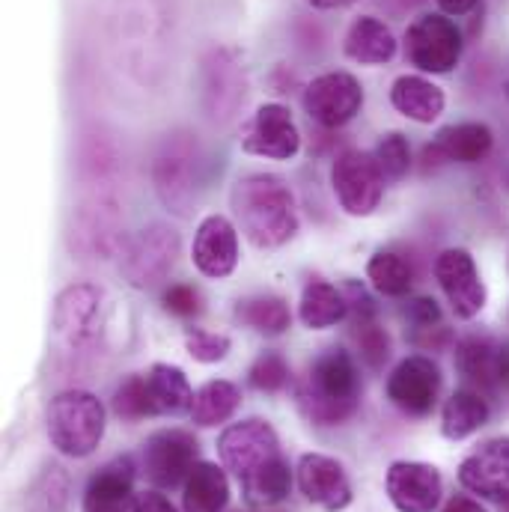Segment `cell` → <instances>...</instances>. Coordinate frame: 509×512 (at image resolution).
<instances>
[{"label": "cell", "mask_w": 509, "mask_h": 512, "mask_svg": "<svg viewBox=\"0 0 509 512\" xmlns=\"http://www.w3.org/2000/svg\"><path fill=\"white\" fill-rule=\"evenodd\" d=\"M218 453L251 507H274L286 501L292 474L280 453L277 432L265 420L251 417L227 426L218 438Z\"/></svg>", "instance_id": "1"}, {"label": "cell", "mask_w": 509, "mask_h": 512, "mask_svg": "<svg viewBox=\"0 0 509 512\" xmlns=\"http://www.w3.org/2000/svg\"><path fill=\"white\" fill-rule=\"evenodd\" d=\"M233 215L256 248H280L298 233V212L289 185L274 173L242 176L230 191Z\"/></svg>", "instance_id": "2"}, {"label": "cell", "mask_w": 509, "mask_h": 512, "mask_svg": "<svg viewBox=\"0 0 509 512\" xmlns=\"http://www.w3.org/2000/svg\"><path fill=\"white\" fill-rule=\"evenodd\" d=\"M361 402V379L349 352L328 349L310 367L307 382L298 387V408L319 426H337L355 414Z\"/></svg>", "instance_id": "3"}, {"label": "cell", "mask_w": 509, "mask_h": 512, "mask_svg": "<svg viewBox=\"0 0 509 512\" xmlns=\"http://www.w3.org/2000/svg\"><path fill=\"white\" fill-rule=\"evenodd\" d=\"M48 438L57 453L84 459L105 438V405L87 390H63L48 405Z\"/></svg>", "instance_id": "4"}, {"label": "cell", "mask_w": 509, "mask_h": 512, "mask_svg": "<svg viewBox=\"0 0 509 512\" xmlns=\"http://www.w3.org/2000/svg\"><path fill=\"white\" fill-rule=\"evenodd\" d=\"M462 45L465 42H462V30L456 27V21L438 12H426L414 18L405 30V57L420 72L444 75L456 69L462 60Z\"/></svg>", "instance_id": "5"}, {"label": "cell", "mask_w": 509, "mask_h": 512, "mask_svg": "<svg viewBox=\"0 0 509 512\" xmlns=\"http://www.w3.org/2000/svg\"><path fill=\"white\" fill-rule=\"evenodd\" d=\"M200 96L203 111L215 123H227L236 117V111L248 99V72L245 63L233 48H212L203 57V75H200Z\"/></svg>", "instance_id": "6"}, {"label": "cell", "mask_w": 509, "mask_h": 512, "mask_svg": "<svg viewBox=\"0 0 509 512\" xmlns=\"http://www.w3.org/2000/svg\"><path fill=\"white\" fill-rule=\"evenodd\" d=\"M331 185L346 215L367 218L379 209L384 194V176L370 152L346 149L331 167Z\"/></svg>", "instance_id": "7"}, {"label": "cell", "mask_w": 509, "mask_h": 512, "mask_svg": "<svg viewBox=\"0 0 509 512\" xmlns=\"http://www.w3.org/2000/svg\"><path fill=\"white\" fill-rule=\"evenodd\" d=\"M179 256V233L167 224H149L131 236L123 251V274L131 286L152 289L158 286L176 265Z\"/></svg>", "instance_id": "8"}, {"label": "cell", "mask_w": 509, "mask_h": 512, "mask_svg": "<svg viewBox=\"0 0 509 512\" xmlns=\"http://www.w3.org/2000/svg\"><path fill=\"white\" fill-rule=\"evenodd\" d=\"M197 465V441L182 429L155 432L140 453V471L155 489H176Z\"/></svg>", "instance_id": "9"}, {"label": "cell", "mask_w": 509, "mask_h": 512, "mask_svg": "<svg viewBox=\"0 0 509 512\" xmlns=\"http://www.w3.org/2000/svg\"><path fill=\"white\" fill-rule=\"evenodd\" d=\"M364 108V87L349 72H328L307 84L304 90V111L313 123L325 128L346 126Z\"/></svg>", "instance_id": "10"}, {"label": "cell", "mask_w": 509, "mask_h": 512, "mask_svg": "<svg viewBox=\"0 0 509 512\" xmlns=\"http://www.w3.org/2000/svg\"><path fill=\"white\" fill-rule=\"evenodd\" d=\"M197 164H200L197 149L191 146V140H182V137H167V143L155 155V164H152L155 191L161 203L179 215L191 209L194 188H197Z\"/></svg>", "instance_id": "11"}, {"label": "cell", "mask_w": 509, "mask_h": 512, "mask_svg": "<svg viewBox=\"0 0 509 512\" xmlns=\"http://www.w3.org/2000/svg\"><path fill=\"white\" fill-rule=\"evenodd\" d=\"M441 393V370L432 358L411 355L405 358L387 379V399L411 414V417H426Z\"/></svg>", "instance_id": "12"}, {"label": "cell", "mask_w": 509, "mask_h": 512, "mask_svg": "<svg viewBox=\"0 0 509 512\" xmlns=\"http://www.w3.org/2000/svg\"><path fill=\"white\" fill-rule=\"evenodd\" d=\"M435 277L456 313V319H474L486 307V286L477 274L474 256L462 248H450L435 259Z\"/></svg>", "instance_id": "13"}, {"label": "cell", "mask_w": 509, "mask_h": 512, "mask_svg": "<svg viewBox=\"0 0 509 512\" xmlns=\"http://www.w3.org/2000/svg\"><path fill=\"white\" fill-rule=\"evenodd\" d=\"M242 149L251 155L274 158V161H289L301 149V134L292 123L289 108L283 105H262L248 120L242 131Z\"/></svg>", "instance_id": "14"}, {"label": "cell", "mask_w": 509, "mask_h": 512, "mask_svg": "<svg viewBox=\"0 0 509 512\" xmlns=\"http://www.w3.org/2000/svg\"><path fill=\"white\" fill-rule=\"evenodd\" d=\"M387 498L399 512H435L441 504V474L426 462H393L384 480Z\"/></svg>", "instance_id": "15"}, {"label": "cell", "mask_w": 509, "mask_h": 512, "mask_svg": "<svg viewBox=\"0 0 509 512\" xmlns=\"http://www.w3.org/2000/svg\"><path fill=\"white\" fill-rule=\"evenodd\" d=\"M459 483L480 498L509 504V438H492L480 444L459 465Z\"/></svg>", "instance_id": "16"}, {"label": "cell", "mask_w": 509, "mask_h": 512, "mask_svg": "<svg viewBox=\"0 0 509 512\" xmlns=\"http://www.w3.org/2000/svg\"><path fill=\"white\" fill-rule=\"evenodd\" d=\"M298 489L301 495L325 512H340L352 504V483L343 465L331 456L307 453L298 462Z\"/></svg>", "instance_id": "17"}, {"label": "cell", "mask_w": 509, "mask_h": 512, "mask_svg": "<svg viewBox=\"0 0 509 512\" xmlns=\"http://www.w3.org/2000/svg\"><path fill=\"white\" fill-rule=\"evenodd\" d=\"M191 259H194L197 271L206 274V277H227V274H233V268L239 262L236 227L224 215L203 218L200 227H197V236H194Z\"/></svg>", "instance_id": "18"}, {"label": "cell", "mask_w": 509, "mask_h": 512, "mask_svg": "<svg viewBox=\"0 0 509 512\" xmlns=\"http://www.w3.org/2000/svg\"><path fill=\"white\" fill-rule=\"evenodd\" d=\"M102 310V292L90 283H78L60 292L54 307V328L72 346L87 343L96 334V319Z\"/></svg>", "instance_id": "19"}, {"label": "cell", "mask_w": 509, "mask_h": 512, "mask_svg": "<svg viewBox=\"0 0 509 512\" xmlns=\"http://www.w3.org/2000/svg\"><path fill=\"white\" fill-rule=\"evenodd\" d=\"M134 498V462L117 459L87 483L84 512H128L134 510Z\"/></svg>", "instance_id": "20"}, {"label": "cell", "mask_w": 509, "mask_h": 512, "mask_svg": "<svg viewBox=\"0 0 509 512\" xmlns=\"http://www.w3.org/2000/svg\"><path fill=\"white\" fill-rule=\"evenodd\" d=\"M390 105L402 117H408V120H414L420 126H429V123H435L444 114L447 99H444V90L438 84H432L429 78H423V75H402L390 87Z\"/></svg>", "instance_id": "21"}, {"label": "cell", "mask_w": 509, "mask_h": 512, "mask_svg": "<svg viewBox=\"0 0 509 512\" xmlns=\"http://www.w3.org/2000/svg\"><path fill=\"white\" fill-rule=\"evenodd\" d=\"M343 51L349 60L361 63V66H382L387 60H393L396 54V39L390 33V27L373 18V15H361L352 21Z\"/></svg>", "instance_id": "22"}, {"label": "cell", "mask_w": 509, "mask_h": 512, "mask_svg": "<svg viewBox=\"0 0 509 512\" xmlns=\"http://www.w3.org/2000/svg\"><path fill=\"white\" fill-rule=\"evenodd\" d=\"M230 504V480L224 468L212 462H197L185 480L182 507L185 512H224Z\"/></svg>", "instance_id": "23"}, {"label": "cell", "mask_w": 509, "mask_h": 512, "mask_svg": "<svg viewBox=\"0 0 509 512\" xmlns=\"http://www.w3.org/2000/svg\"><path fill=\"white\" fill-rule=\"evenodd\" d=\"M346 313H349L346 295L334 283H328L322 277L307 280V286L301 292V307H298V316L307 328H313V331L331 328V325L343 322Z\"/></svg>", "instance_id": "24"}, {"label": "cell", "mask_w": 509, "mask_h": 512, "mask_svg": "<svg viewBox=\"0 0 509 512\" xmlns=\"http://www.w3.org/2000/svg\"><path fill=\"white\" fill-rule=\"evenodd\" d=\"M489 420V402L480 390L474 387H459L441 414V432L450 441H462L468 435H474L477 429H483Z\"/></svg>", "instance_id": "25"}, {"label": "cell", "mask_w": 509, "mask_h": 512, "mask_svg": "<svg viewBox=\"0 0 509 512\" xmlns=\"http://www.w3.org/2000/svg\"><path fill=\"white\" fill-rule=\"evenodd\" d=\"M456 370L480 393H492L498 379V346L486 337H468L456 346Z\"/></svg>", "instance_id": "26"}, {"label": "cell", "mask_w": 509, "mask_h": 512, "mask_svg": "<svg viewBox=\"0 0 509 512\" xmlns=\"http://www.w3.org/2000/svg\"><path fill=\"white\" fill-rule=\"evenodd\" d=\"M438 152L444 155V161H459V164H477L483 161L492 146H495V134L486 123H459V126L444 128L435 140Z\"/></svg>", "instance_id": "27"}, {"label": "cell", "mask_w": 509, "mask_h": 512, "mask_svg": "<svg viewBox=\"0 0 509 512\" xmlns=\"http://www.w3.org/2000/svg\"><path fill=\"white\" fill-rule=\"evenodd\" d=\"M242 405V390L233 382H206L200 390H194V402H191V420L194 426H203V429H212V426H221L227 423Z\"/></svg>", "instance_id": "28"}, {"label": "cell", "mask_w": 509, "mask_h": 512, "mask_svg": "<svg viewBox=\"0 0 509 512\" xmlns=\"http://www.w3.org/2000/svg\"><path fill=\"white\" fill-rule=\"evenodd\" d=\"M149 393L155 402V414H185L191 411L194 390L188 384V376L179 367L170 364H152L146 373Z\"/></svg>", "instance_id": "29"}, {"label": "cell", "mask_w": 509, "mask_h": 512, "mask_svg": "<svg viewBox=\"0 0 509 512\" xmlns=\"http://www.w3.org/2000/svg\"><path fill=\"white\" fill-rule=\"evenodd\" d=\"M236 316H239L242 325H248L251 331L265 334V337H280L292 322L286 301L277 298V295H254V298L239 301Z\"/></svg>", "instance_id": "30"}, {"label": "cell", "mask_w": 509, "mask_h": 512, "mask_svg": "<svg viewBox=\"0 0 509 512\" xmlns=\"http://www.w3.org/2000/svg\"><path fill=\"white\" fill-rule=\"evenodd\" d=\"M367 277L373 280V286L390 295V298H402L408 295L411 283H414V271L411 265L402 259L399 254H390V251H379L367 262Z\"/></svg>", "instance_id": "31"}, {"label": "cell", "mask_w": 509, "mask_h": 512, "mask_svg": "<svg viewBox=\"0 0 509 512\" xmlns=\"http://www.w3.org/2000/svg\"><path fill=\"white\" fill-rule=\"evenodd\" d=\"M114 414L123 420H143V417H155V402L149 393L146 376H131L114 393Z\"/></svg>", "instance_id": "32"}, {"label": "cell", "mask_w": 509, "mask_h": 512, "mask_svg": "<svg viewBox=\"0 0 509 512\" xmlns=\"http://www.w3.org/2000/svg\"><path fill=\"white\" fill-rule=\"evenodd\" d=\"M373 158H376V164L382 170L384 182H399L411 170V146H408L405 134H399V131L384 134L382 140L376 143Z\"/></svg>", "instance_id": "33"}, {"label": "cell", "mask_w": 509, "mask_h": 512, "mask_svg": "<svg viewBox=\"0 0 509 512\" xmlns=\"http://www.w3.org/2000/svg\"><path fill=\"white\" fill-rule=\"evenodd\" d=\"M117 230L120 227L111 221V212L108 209H99V212H90L87 215L81 233H75V236H78V242H81V248L87 254H111L114 245H117V239H120Z\"/></svg>", "instance_id": "34"}, {"label": "cell", "mask_w": 509, "mask_h": 512, "mask_svg": "<svg viewBox=\"0 0 509 512\" xmlns=\"http://www.w3.org/2000/svg\"><path fill=\"white\" fill-rule=\"evenodd\" d=\"M185 349L200 364H218L230 355V337L215 334V331H203V328H188L185 331Z\"/></svg>", "instance_id": "35"}, {"label": "cell", "mask_w": 509, "mask_h": 512, "mask_svg": "<svg viewBox=\"0 0 509 512\" xmlns=\"http://www.w3.org/2000/svg\"><path fill=\"white\" fill-rule=\"evenodd\" d=\"M251 384L262 393H277L289 384V364L283 361V355L277 352H265L259 355L251 367Z\"/></svg>", "instance_id": "36"}, {"label": "cell", "mask_w": 509, "mask_h": 512, "mask_svg": "<svg viewBox=\"0 0 509 512\" xmlns=\"http://www.w3.org/2000/svg\"><path fill=\"white\" fill-rule=\"evenodd\" d=\"M355 328H358L355 337H358L361 358L367 361V367L382 370L384 364H387V358H390V337H387V331H384L382 325H376V319L373 322H361Z\"/></svg>", "instance_id": "37"}, {"label": "cell", "mask_w": 509, "mask_h": 512, "mask_svg": "<svg viewBox=\"0 0 509 512\" xmlns=\"http://www.w3.org/2000/svg\"><path fill=\"white\" fill-rule=\"evenodd\" d=\"M164 310L179 316V319L197 316L200 313V292L188 283H176L164 292Z\"/></svg>", "instance_id": "38"}, {"label": "cell", "mask_w": 509, "mask_h": 512, "mask_svg": "<svg viewBox=\"0 0 509 512\" xmlns=\"http://www.w3.org/2000/svg\"><path fill=\"white\" fill-rule=\"evenodd\" d=\"M405 316H408V322L417 331H426V328L441 325V307L435 304V298H411L405 304Z\"/></svg>", "instance_id": "39"}, {"label": "cell", "mask_w": 509, "mask_h": 512, "mask_svg": "<svg viewBox=\"0 0 509 512\" xmlns=\"http://www.w3.org/2000/svg\"><path fill=\"white\" fill-rule=\"evenodd\" d=\"M346 304H349V313L355 316V325L373 322V316H376L373 298H370L358 283H349V286H346Z\"/></svg>", "instance_id": "40"}, {"label": "cell", "mask_w": 509, "mask_h": 512, "mask_svg": "<svg viewBox=\"0 0 509 512\" xmlns=\"http://www.w3.org/2000/svg\"><path fill=\"white\" fill-rule=\"evenodd\" d=\"M131 512H176V507L170 504V498H164L161 492L149 489V492H140L134 498V510Z\"/></svg>", "instance_id": "41"}, {"label": "cell", "mask_w": 509, "mask_h": 512, "mask_svg": "<svg viewBox=\"0 0 509 512\" xmlns=\"http://www.w3.org/2000/svg\"><path fill=\"white\" fill-rule=\"evenodd\" d=\"M435 3L441 6L444 15H468V12L477 9L480 0H435Z\"/></svg>", "instance_id": "42"}, {"label": "cell", "mask_w": 509, "mask_h": 512, "mask_svg": "<svg viewBox=\"0 0 509 512\" xmlns=\"http://www.w3.org/2000/svg\"><path fill=\"white\" fill-rule=\"evenodd\" d=\"M444 512H486L474 498H465V495H456L447 507H444Z\"/></svg>", "instance_id": "43"}, {"label": "cell", "mask_w": 509, "mask_h": 512, "mask_svg": "<svg viewBox=\"0 0 509 512\" xmlns=\"http://www.w3.org/2000/svg\"><path fill=\"white\" fill-rule=\"evenodd\" d=\"M498 379L509 387V343L498 349Z\"/></svg>", "instance_id": "44"}, {"label": "cell", "mask_w": 509, "mask_h": 512, "mask_svg": "<svg viewBox=\"0 0 509 512\" xmlns=\"http://www.w3.org/2000/svg\"><path fill=\"white\" fill-rule=\"evenodd\" d=\"M313 9H343V6H352L358 0H307Z\"/></svg>", "instance_id": "45"}, {"label": "cell", "mask_w": 509, "mask_h": 512, "mask_svg": "<svg viewBox=\"0 0 509 512\" xmlns=\"http://www.w3.org/2000/svg\"><path fill=\"white\" fill-rule=\"evenodd\" d=\"M507 188H509V173H507Z\"/></svg>", "instance_id": "46"}]
</instances>
